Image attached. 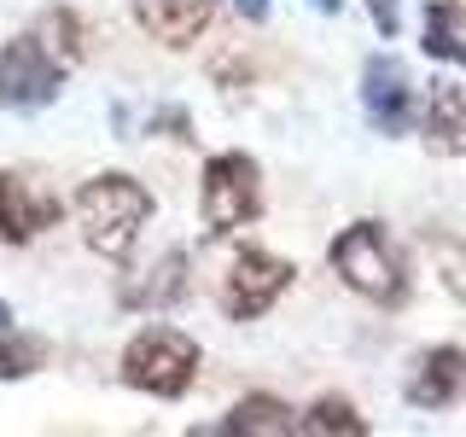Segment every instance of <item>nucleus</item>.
Masks as SVG:
<instances>
[{"label": "nucleus", "mask_w": 466, "mask_h": 437, "mask_svg": "<svg viewBox=\"0 0 466 437\" xmlns=\"http://www.w3.org/2000/svg\"><path fill=\"white\" fill-rule=\"evenodd\" d=\"M216 0H135V18L146 36H157L164 47H187V41L204 36Z\"/></svg>", "instance_id": "obj_9"}, {"label": "nucleus", "mask_w": 466, "mask_h": 437, "mask_svg": "<svg viewBox=\"0 0 466 437\" xmlns=\"http://www.w3.org/2000/svg\"><path fill=\"white\" fill-rule=\"evenodd\" d=\"M0 327H12V310H6V303H0Z\"/></svg>", "instance_id": "obj_19"}, {"label": "nucleus", "mask_w": 466, "mask_h": 437, "mask_svg": "<svg viewBox=\"0 0 466 437\" xmlns=\"http://www.w3.org/2000/svg\"><path fill=\"white\" fill-rule=\"evenodd\" d=\"M222 432L228 437H286V432H298V414H291L280 397H245L222 420Z\"/></svg>", "instance_id": "obj_13"}, {"label": "nucleus", "mask_w": 466, "mask_h": 437, "mask_svg": "<svg viewBox=\"0 0 466 437\" xmlns=\"http://www.w3.org/2000/svg\"><path fill=\"white\" fill-rule=\"evenodd\" d=\"M198 373V344L175 327H146L135 344L123 350V379L146 397H181Z\"/></svg>", "instance_id": "obj_3"}, {"label": "nucleus", "mask_w": 466, "mask_h": 437, "mask_svg": "<svg viewBox=\"0 0 466 437\" xmlns=\"http://www.w3.org/2000/svg\"><path fill=\"white\" fill-rule=\"evenodd\" d=\"M53 216L58 210L41 193H29V181H18L12 169H0V239H6V245H29Z\"/></svg>", "instance_id": "obj_10"}, {"label": "nucleus", "mask_w": 466, "mask_h": 437, "mask_svg": "<svg viewBox=\"0 0 466 437\" xmlns=\"http://www.w3.org/2000/svg\"><path fill=\"white\" fill-rule=\"evenodd\" d=\"M146 216H152V193H146L135 175H94L76 193L82 239L99 257H128V245L140 239Z\"/></svg>", "instance_id": "obj_1"}, {"label": "nucleus", "mask_w": 466, "mask_h": 437, "mask_svg": "<svg viewBox=\"0 0 466 437\" xmlns=\"http://www.w3.org/2000/svg\"><path fill=\"white\" fill-rule=\"evenodd\" d=\"M198 210H204V228L210 233H233L245 222L262 216V175L245 152H222L204 164V193H198Z\"/></svg>", "instance_id": "obj_5"}, {"label": "nucleus", "mask_w": 466, "mask_h": 437, "mask_svg": "<svg viewBox=\"0 0 466 437\" xmlns=\"http://www.w3.org/2000/svg\"><path fill=\"white\" fill-rule=\"evenodd\" d=\"M426 140H431V152H449V158L466 152V94L455 82H431V94H426Z\"/></svg>", "instance_id": "obj_11"}, {"label": "nucleus", "mask_w": 466, "mask_h": 437, "mask_svg": "<svg viewBox=\"0 0 466 437\" xmlns=\"http://www.w3.org/2000/svg\"><path fill=\"white\" fill-rule=\"evenodd\" d=\"M233 12L239 18H268V0H233Z\"/></svg>", "instance_id": "obj_17"}, {"label": "nucleus", "mask_w": 466, "mask_h": 437, "mask_svg": "<svg viewBox=\"0 0 466 437\" xmlns=\"http://www.w3.org/2000/svg\"><path fill=\"white\" fill-rule=\"evenodd\" d=\"M291 286V262L274 257V251H239L222 280V310L233 320H257L274 298Z\"/></svg>", "instance_id": "obj_6"}, {"label": "nucleus", "mask_w": 466, "mask_h": 437, "mask_svg": "<svg viewBox=\"0 0 466 437\" xmlns=\"http://www.w3.org/2000/svg\"><path fill=\"white\" fill-rule=\"evenodd\" d=\"M41 350L35 339H18L12 327H0V379H24V373H35L41 368Z\"/></svg>", "instance_id": "obj_15"}, {"label": "nucleus", "mask_w": 466, "mask_h": 437, "mask_svg": "<svg viewBox=\"0 0 466 437\" xmlns=\"http://www.w3.org/2000/svg\"><path fill=\"white\" fill-rule=\"evenodd\" d=\"M315 6H320V12H339V0H315Z\"/></svg>", "instance_id": "obj_18"}, {"label": "nucleus", "mask_w": 466, "mask_h": 437, "mask_svg": "<svg viewBox=\"0 0 466 437\" xmlns=\"http://www.w3.org/2000/svg\"><path fill=\"white\" fill-rule=\"evenodd\" d=\"M298 432H332V437H361L368 432V420L356 414L350 402H339V397H327V402H315L309 414L298 420Z\"/></svg>", "instance_id": "obj_14"}, {"label": "nucleus", "mask_w": 466, "mask_h": 437, "mask_svg": "<svg viewBox=\"0 0 466 437\" xmlns=\"http://www.w3.org/2000/svg\"><path fill=\"white\" fill-rule=\"evenodd\" d=\"M361 111L379 135H408L414 123V82H408V65L390 53H373L368 70H361Z\"/></svg>", "instance_id": "obj_7"}, {"label": "nucleus", "mask_w": 466, "mask_h": 437, "mask_svg": "<svg viewBox=\"0 0 466 437\" xmlns=\"http://www.w3.org/2000/svg\"><path fill=\"white\" fill-rule=\"evenodd\" d=\"M455 58H461V65H466V41H461V53H455Z\"/></svg>", "instance_id": "obj_20"}, {"label": "nucleus", "mask_w": 466, "mask_h": 437, "mask_svg": "<svg viewBox=\"0 0 466 437\" xmlns=\"http://www.w3.org/2000/svg\"><path fill=\"white\" fill-rule=\"evenodd\" d=\"M466 391V350L437 344L420 356V368L408 373V402L414 408H449Z\"/></svg>", "instance_id": "obj_8"}, {"label": "nucleus", "mask_w": 466, "mask_h": 437, "mask_svg": "<svg viewBox=\"0 0 466 437\" xmlns=\"http://www.w3.org/2000/svg\"><path fill=\"white\" fill-rule=\"evenodd\" d=\"M58 87H65V58L41 41V29L12 36L6 53H0V106L41 111V106H53V99H58Z\"/></svg>", "instance_id": "obj_4"}, {"label": "nucleus", "mask_w": 466, "mask_h": 437, "mask_svg": "<svg viewBox=\"0 0 466 437\" xmlns=\"http://www.w3.org/2000/svg\"><path fill=\"white\" fill-rule=\"evenodd\" d=\"M181 291H187V251H164L146 274L123 280V303L128 310H164V303H175Z\"/></svg>", "instance_id": "obj_12"}, {"label": "nucleus", "mask_w": 466, "mask_h": 437, "mask_svg": "<svg viewBox=\"0 0 466 437\" xmlns=\"http://www.w3.org/2000/svg\"><path fill=\"white\" fill-rule=\"evenodd\" d=\"M431 257H437V269H443V286L455 291V298H466V245L431 233Z\"/></svg>", "instance_id": "obj_16"}, {"label": "nucleus", "mask_w": 466, "mask_h": 437, "mask_svg": "<svg viewBox=\"0 0 466 437\" xmlns=\"http://www.w3.org/2000/svg\"><path fill=\"white\" fill-rule=\"evenodd\" d=\"M332 274H339L356 298L379 303V310H390V303L408 298L402 257H397V245H390V233L379 222H356L332 239Z\"/></svg>", "instance_id": "obj_2"}]
</instances>
